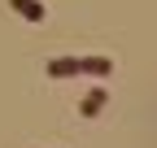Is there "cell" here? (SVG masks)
Returning a JSON list of instances; mask_svg holds the SVG:
<instances>
[{
	"label": "cell",
	"mask_w": 157,
	"mask_h": 148,
	"mask_svg": "<svg viewBox=\"0 0 157 148\" xmlns=\"http://www.w3.org/2000/svg\"><path fill=\"white\" fill-rule=\"evenodd\" d=\"M74 74H83V70H78V57H57V61H48V79H74Z\"/></svg>",
	"instance_id": "obj_1"
},
{
	"label": "cell",
	"mask_w": 157,
	"mask_h": 148,
	"mask_svg": "<svg viewBox=\"0 0 157 148\" xmlns=\"http://www.w3.org/2000/svg\"><path fill=\"white\" fill-rule=\"evenodd\" d=\"M9 5H13L17 13H22L26 22H44V17H48V9L39 5V0H9Z\"/></svg>",
	"instance_id": "obj_2"
},
{
	"label": "cell",
	"mask_w": 157,
	"mask_h": 148,
	"mask_svg": "<svg viewBox=\"0 0 157 148\" xmlns=\"http://www.w3.org/2000/svg\"><path fill=\"white\" fill-rule=\"evenodd\" d=\"M78 70H83V74H96V79H109V74H113V61H105V57H83Z\"/></svg>",
	"instance_id": "obj_3"
},
{
	"label": "cell",
	"mask_w": 157,
	"mask_h": 148,
	"mask_svg": "<svg viewBox=\"0 0 157 148\" xmlns=\"http://www.w3.org/2000/svg\"><path fill=\"white\" fill-rule=\"evenodd\" d=\"M105 100H109V91L105 87H96V91H87V100H83V118H96L105 109Z\"/></svg>",
	"instance_id": "obj_4"
}]
</instances>
